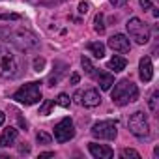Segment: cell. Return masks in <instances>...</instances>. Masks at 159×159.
<instances>
[{"label": "cell", "mask_w": 159, "mask_h": 159, "mask_svg": "<svg viewBox=\"0 0 159 159\" xmlns=\"http://www.w3.org/2000/svg\"><path fill=\"white\" fill-rule=\"evenodd\" d=\"M0 39H4L8 43H11L15 49L19 51H32L39 45V39L34 32L21 28V26H4L0 28Z\"/></svg>", "instance_id": "obj_1"}, {"label": "cell", "mask_w": 159, "mask_h": 159, "mask_svg": "<svg viewBox=\"0 0 159 159\" xmlns=\"http://www.w3.org/2000/svg\"><path fill=\"white\" fill-rule=\"evenodd\" d=\"M111 98H112V101H114L116 105L124 107V105H129V103L137 101V98H139V88H137L135 83L129 81V79H124V81H120V83L114 84V88H112V92H111Z\"/></svg>", "instance_id": "obj_2"}, {"label": "cell", "mask_w": 159, "mask_h": 159, "mask_svg": "<svg viewBox=\"0 0 159 159\" xmlns=\"http://www.w3.org/2000/svg\"><path fill=\"white\" fill-rule=\"evenodd\" d=\"M17 75H19V62H17L15 54L8 47L0 45V77L15 79Z\"/></svg>", "instance_id": "obj_3"}, {"label": "cell", "mask_w": 159, "mask_h": 159, "mask_svg": "<svg viewBox=\"0 0 159 159\" xmlns=\"http://www.w3.org/2000/svg\"><path fill=\"white\" fill-rule=\"evenodd\" d=\"M13 99L23 103V105H34L41 99V83L38 81H32L28 84H23L15 94H13Z\"/></svg>", "instance_id": "obj_4"}, {"label": "cell", "mask_w": 159, "mask_h": 159, "mask_svg": "<svg viewBox=\"0 0 159 159\" xmlns=\"http://www.w3.org/2000/svg\"><path fill=\"white\" fill-rule=\"evenodd\" d=\"M125 26H127V34H129V38L135 39V43H139V45H146V43L150 41V28H148V25L142 23L139 17L129 19Z\"/></svg>", "instance_id": "obj_5"}, {"label": "cell", "mask_w": 159, "mask_h": 159, "mask_svg": "<svg viewBox=\"0 0 159 159\" xmlns=\"http://www.w3.org/2000/svg\"><path fill=\"white\" fill-rule=\"evenodd\" d=\"M127 127H129V131H131L135 137H139V139H146V137L150 135V124H148L146 114H144L142 111H137V112H133V114L129 116Z\"/></svg>", "instance_id": "obj_6"}, {"label": "cell", "mask_w": 159, "mask_h": 159, "mask_svg": "<svg viewBox=\"0 0 159 159\" xmlns=\"http://www.w3.org/2000/svg\"><path fill=\"white\" fill-rule=\"evenodd\" d=\"M92 135L96 139H103V140H114L118 135V124L112 120H101L98 124L92 125Z\"/></svg>", "instance_id": "obj_7"}, {"label": "cell", "mask_w": 159, "mask_h": 159, "mask_svg": "<svg viewBox=\"0 0 159 159\" xmlns=\"http://www.w3.org/2000/svg\"><path fill=\"white\" fill-rule=\"evenodd\" d=\"M73 137H75V125H73L71 118H62L54 125V139H56V142H67Z\"/></svg>", "instance_id": "obj_8"}, {"label": "cell", "mask_w": 159, "mask_h": 159, "mask_svg": "<svg viewBox=\"0 0 159 159\" xmlns=\"http://www.w3.org/2000/svg\"><path fill=\"white\" fill-rule=\"evenodd\" d=\"M79 103L88 107V109H94V107H98L101 103V96H99V92L96 88H88V90L79 94Z\"/></svg>", "instance_id": "obj_9"}, {"label": "cell", "mask_w": 159, "mask_h": 159, "mask_svg": "<svg viewBox=\"0 0 159 159\" xmlns=\"http://www.w3.org/2000/svg\"><path fill=\"white\" fill-rule=\"evenodd\" d=\"M109 47L116 52H129L131 51V43H129V38L124 36V34H114L111 39H109Z\"/></svg>", "instance_id": "obj_10"}, {"label": "cell", "mask_w": 159, "mask_h": 159, "mask_svg": "<svg viewBox=\"0 0 159 159\" xmlns=\"http://www.w3.org/2000/svg\"><path fill=\"white\" fill-rule=\"evenodd\" d=\"M88 150H90V153H92L96 159H111V157L114 155L112 148H109V146H105V144H98V142H90V144H88Z\"/></svg>", "instance_id": "obj_11"}, {"label": "cell", "mask_w": 159, "mask_h": 159, "mask_svg": "<svg viewBox=\"0 0 159 159\" xmlns=\"http://www.w3.org/2000/svg\"><path fill=\"white\" fill-rule=\"evenodd\" d=\"M139 75L144 83H150L152 77H153V66H152V60L148 56H142L140 62H139Z\"/></svg>", "instance_id": "obj_12"}, {"label": "cell", "mask_w": 159, "mask_h": 159, "mask_svg": "<svg viewBox=\"0 0 159 159\" xmlns=\"http://www.w3.org/2000/svg\"><path fill=\"white\" fill-rule=\"evenodd\" d=\"M15 139H17V129L15 127H6L4 133H2V137H0V146L8 148V146H11L15 142Z\"/></svg>", "instance_id": "obj_13"}, {"label": "cell", "mask_w": 159, "mask_h": 159, "mask_svg": "<svg viewBox=\"0 0 159 159\" xmlns=\"http://www.w3.org/2000/svg\"><path fill=\"white\" fill-rule=\"evenodd\" d=\"M96 79H98V83H99V88H101V90H111L112 84H114V77H112L111 73H105V71H99Z\"/></svg>", "instance_id": "obj_14"}, {"label": "cell", "mask_w": 159, "mask_h": 159, "mask_svg": "<svg viewBox=\"0 0 159 159\" xmlns=\"http://www.w3.org/2000/svg\"><path fill=\"white\" fill-rule=\"evenodd\" d=\"M107 66H109V69H112L114 73H118V71H124V69H125L127 62H125V58H122V56H112Z\"/></svg>", "instance_id": "obj_15"}, {"label": "cell", "mask_w": 159, "mask_h": 159, "mask_svg": "<svg viewBox=\"0 0 159 159\" xmlns=\"http://www.w3.org/2000/svg\"><path fill=\"white\" fill-rule=\"evenodd\" d=\"M88 51H90L96 58H103V56H105V45L99 43V41H92V43L88 45Z\"/></svg>", "instance_id": "obj_16"}, {"label": "cell", "mask_w": 159, "mask_h": 159, "mask_svg": "<svg viewBox=\"0 0 159 159\" xmlns=\"http://www.w3.org/2000/svg\"><path fill=\"white\" fill-rule=\"evenodd\" d=\"M81 66L84 67V71H86V75H88V77H92V79H96V77H98V71H96V67L92 66V62H90L86 56H83V58H81Z\"/></svg>", "instance_id": "obj_17"}, {"label": "cell", "mask_w": 159, "mask_h": 159, "mask_svg": "<svg viewBox=\"0 0 159 159\" xmlns=\"http://www.w3.org/2000/svg\"><path fill=\"white\" fill-rule=\"evenodd\" d=\"M66 73V66L62 64V69H56V73H52L51 77H49V86H56L58 84V81L62 79V75Z\"/></svg>", "instance_id": "obj_18"}, {"label": "cell", "mask_w": 159, "mask_h": 159, "mask_svg": "<svg viewBox=\"0 0 159 159\" xmlns=\"http://www.w3.org/2000/svg\"><path fill=\"white\" fill-rule=\"evenodd\" d=\"M30 4H34V6H58V4H62V2H66V0H28Z\"/></svg>", "instance_id": "obj_19"}, {"label": "cell", "mask_w": 159, "mask_h": 159, "mask_svg": "<svg viewBox=\"0 0 159 159\" xmlns=\"http://www.w3.org/2000/svg\"><path fill=\"white\" fill-rule=\"evenodd\" d=\"M148 107H150V111H152V112H157V111H159V92H157V90L150 96Z\"/></svg>", "instance_id": "obj_20"}, {"label": "cell", "mask_w": 159, "mask_h": 159, "mask_svg": "<svg viewBox=\"0 0 159 159\" xmlns=\"http://www.w3.org/2000/svg\"><path fill=\"white\" fill-rule=\"evenodd\" d=\"M120 157L122 159H140V153L137 152V150H133V148H124L122 152H120Z\"/></svg>", "instance_id": "obj_21"}, {"label": "cell", "mask_w": 159, "mask_h": 159, "mask_svg": "<svg viewBox=\"0 0 159 159\" xmlns=\"http://www.w3.org/2000/svg\"><path fill=\"white\" fill-rule=\"evenodd\" d=\"M94 30L98 34H103L105 32V23H103V13H98L96 19H94Z\"/></svg>", "instance_id": "obj_22"}, {"label": "cell", "mask_w": 159, "mask_h": 159, "mask_svg": "<svg viewBox=\"0 0 159 159\" xmlns=\"http://www.w3.org/2000/svg\"><path fill=\"white\" fill-rule=\"evenodd\" d=\"M52 105H54V101H52V99H45V101H43V105H41V109H39V114H43V116H47V114L51 112V109H52Z\"/></svg>", "instance_id": "obj_23"}, {"label": "cell", "mask_w": 159, "mask_h": 159, "mask_svg": "<svg viewBox=\"0 0 159 159\" xmlns=\"http://www.w3.org/2000/svg\"><path fill=\"white\" fill-rule=\"evenodd\" d=\"M56 103H58L60 107H66V109H67V107L71 105V99H69V96H67V94H60V96L56 98Z\"/></svg>", "instance_id": "obj_24"}, {"label": "cell", "mask_w": 159, "mask_h": 159, "mask_svg": "<svg viewBox=\"0 0 159 159\" xmlns=\"http://www.w3.org/2000/svg\"><path fill=\"white\" fill-rule=\"evenodd\" d=\"M36 140H38L39 144H51V140H52V139H51V135H47V133H43V131H41V133H38Z\"/></svg>", "instance_id": "obj_25"}, {"label": "cell", "mask_w": 159, "mask_h": 159, "mask_svg": "<svg viewBox=\"0 0 159 159\" xmlns=\"http://www.w3.org/2000/svg\"><path fill=\"white\" fill-rule=\"evenodd\" d=\"M43 67H45V60L43 58H36L34 60V69L36 71H43Z\"/></svg>", "instance_id": "obj_26"}, {"label": "cell", "mask_w": 159, "mask_h": 159, "mask_svg": "<svg viewBox=\"0 0 159 159\" xmlns=\"http://www.w3.org/2000/svg\"><path fill=\"white\" fill-rule=\"evenodd\" d=\"M88 2H81V4H79V13H81V15H84L86 11H88Z\"/></svg>", "instance_id": "obj_27"}, {"label": "cell", "mask_w": 159, "mask_h": 159, "mask_svg": "<svg viewBox=\"0 0 159 159\" xmlns=\"http://www.w3.org/2000/svg\"><path fill=\"white\" fill-rule=\"evenodd\" d=\"M139 4H140L142 10H152V2H150V0H139Z\"/></svg>", "instance_id": "obj_28"}, {"label": "cell", "mask_w": 159, "mask_h": 159, "mask_svg": "<svg viewBox=\"0 0 159 159\" xmlns=\"http://www.w3.org/2000/svg\"><path fill=\"white\" fill-rule=\"evenodd\" d=\"M125 2H127V0H111V4H112L114 8H122Z\"/></svg>", "instance_id": "obj_29"}, {"label": "cell", "mask_w": 159, "mask_h": 159, "mask_svg": "<svg viewBox=\"0 0 159 159\" xmlns=\"http://www.w3.org/2000/svg\"><path fill=\"white\" fill-rule=\"evenodd\" d=\"M47 157H54V152H43V153H39V159H47Z\"/></svg>", "instance_id": "obj_30"}, {"label": "cell", "mask_w": 159, "mask_h": 159, "mask_svg": "<svg viewBox=\"0 0 159 159\" xmlns=\"http://www.w3.org/2000/svg\"><path fill=\"white\" fill-rule=\"evenodd\" d=\"M2 19H11V21H17V19H19V15H15V13H13V15H0V21H2Z\"/></svg>", "instance_id": "obj_31"}, {"label": "cell", "mask_w": 159, "mask_h": 159, "mask_svg": "<svg viewBox=\"0 0 159 159\" xmlns=\"http://www.w3.org/2000/svg\"><path fill=\"white\" fill-rule=\"evenodd\" d=\"M79 79H81V77H79L77 73H73V75H71V84H77V83H79Z\"/></svg>", "instance_id": "obj_32"}, {"label": "cell", "mask_w": 159, "mask_h": 159, "mask_svg": "<svg viewBox=\"0 0 159 159\" xmlns=\"http://www.w3.org/2000/svg\"><path fill=\"white\" fill-rule=\"evenodd\" d=\"M4 122H6V114L0 111V125H4Z\"/></svg>", "instance_id": "obj_33"}]
</instances>
